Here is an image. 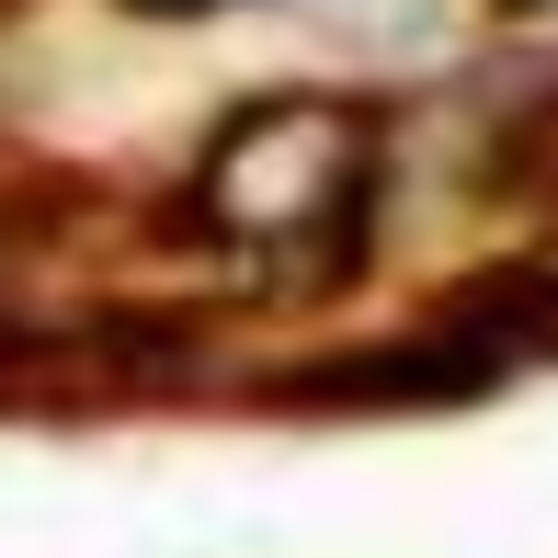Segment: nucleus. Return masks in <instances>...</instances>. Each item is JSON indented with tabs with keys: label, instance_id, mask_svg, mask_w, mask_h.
I'll list each match as a JSON object with an SVG mask.
<instances>
[{
	"label": "nucleus",
	"instance_id": "2",
	"mask_svg": "<svg viewBox=\"0 0 558 558\" xmlns=\"http://www.w3.org/2000/svg\"><path fill=\"white\" fill-rule=\"evenodd\" d=\"M137 12H206V0H137Z\"/></svg>",
	"mask_w": 558,
	"mask_h": 558
},
{
	"label": "nucleus",
	"instance_id": "1",
	"mask_svg": "<svg viewBox=\"0 0 558 558\" xmlns=\"http://www.w3.org/2000/svg\"><path fill=\"white\" fill-rule=\"evenodd\" d=\"M365 194V125L342 104H263L251 125L217 137V171H206V206L251 240H296L319 217H353Z\"/></svg>",
	"mask_w": 558,
	"mask_h": 558
}]
</instances>
